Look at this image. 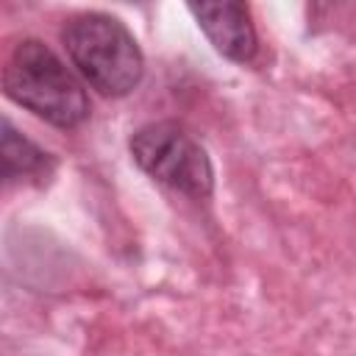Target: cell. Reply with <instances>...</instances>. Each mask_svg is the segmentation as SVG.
Here are the masks:
<instances>
[{
  "instance_id": "5b68a950",
  "label": "cell",
  "mask_w": 356,
  "mask_h": 356,
  "mask_svg": "<svg viewBox=\"0 0 356 356\" xmlns=\"http://www.w3.org/2000/svg\"><path fill=\"white\" fill-rule=\"evenodd\" d=\"M3 178L14 181V178H39L47 175L53 170V156L39 147L36 142H31L25 134H19L11 120H3Z\"/></svg>"
},
{
  "instance_id": "3957f363",
  "label": "cell",
  "mask_w": 356,
  "mask_h": 356,
  "mask_svg": "<svg viewBox=\"0 0 356 356\" xmlns=\"http://www.w3.org/2000/svg\"><path fill=\"white\" fill-rule=\"evenodd\" d=\"M131 156L156 184L186 197H209L214 167L206 147L178 122H147L131 134Z\"/></svg>"
},
{
  "instance_id": "6da1fadb",
  "label": "cell",
  "mask_w": 356,
  "mask_h": 356,
  "mask_svg": "<svg viewBox=\"0 0 356 356\" xmlns=\"http://www.w3.org/2000/svg\"><path fill=\"white\" fill-rule=\"evenodd\" d=\"M3 92L56 128H78L89 117L81 78L39 39H22L6 58Z\"/></svg>"
},
{
  "instance_id": "7a4b0ae2",
  "label": "cell",
  "mask_w": 356,
  "mask_h": 356,
  "mask_svg": "<svg viewBox=\"0 0 356 356\" xmlns=\"http://www.w3.org/2000/svg\"><path fill=\"white\" fill-rule=\"evenodd\" d=\"M61 42L78 75L106 97L131 95L145 72L134 33L111 14L83 11L64 22Z\"/></svg>"
},
{
  "instance_id": "277c9868",
  "label": "cell",
  "mask_w": 356,
  "mask_h": 356,
  "mask_svg": "<svg viewBox=\"0 0 356 356\" xmlns=\"http://www.w3.org/2000/svg\"><path fill=\"white\" fill-rule=\"evenodd\" d=\"M189 14L197 19L200 31L225 58L236 64H250L259 53V36L250 19V8L245 3L222 0V3H192Z\"/></svg>"
}]
</instances>
